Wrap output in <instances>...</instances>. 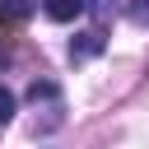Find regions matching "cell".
I'll return each instance as SVG.
<instances>
[{
  "label": "cell",
  "instance_id": "6da1fadb",
  "mask_svg": "<svg viewBox=\"0 0 149 149\" xmlns=\"http://www.w3.org/2000/svg\"><path fill=\"white\" fill-rule=\"evenodd\" d=\"M102 47H107L102 28H93V33H79V37L70 42V61H88V56H98Z\"/></svg>",
  "mask_w": 149,
  "mask_h": 149
},
{
  "label": "cell",
  "instance_id": "7a4b0ae2",
  "mask_svg": "<svg viewBox=\"0 0 149 149\" xmlns=\"http://www.w3.org/2000/svg\"><path fill=\"white\" fill-rule=\"evenodd\" d=\"M42 9H47V19H56V23H70V19H79V14L88 9V0H47Z\"/></svg>",
  "mask_w": 149,
  "mask_h": 149
},
{
  "label": "cell",
  "instance_id": "3957f363",
  "mask_svg": "<svg viewBox=\"0 0 149 149\" xmlns=\"http://www.w3.org/2000/svg\"><path fill=\"white\" fill-rule=\"evenodd\" d=\"M116 9H121V0H88V14H93L98 23H107Z\"/></svg>",
  "mask_w": 149,
  "mask_h": 149
},
{
  "label": "cell",
  "instance_id": "277c9868",
  "mask_svg": "<svg viewBox=\"0 0 149 149\" xmlns=\"http://www.w3.org/2000/svg\"><path fill=\"white\" fill-rule=\"evenodd\" d=\"M28 9H33V0H9V5L0 9V19H23Z\"/></svg>",
  "mask_w": 149,
  "mask_h": 149
},
{
  "label": "cell",
  "instance_id": "5b68a950",
  "mask_svg": "<svg viewBox=\"0 0 149 149\" xmlns=\"http://www.w3.org/2000/svg\"><path fill=\"white\" fill-rule=\"evenodd\" d=\"M5 121H14V93L0 84V126H5Z\"/></svg>",
  "mask_w": 149,
  "mask_h": 149
},
{
  "label": "cell",
  "instance_id": "8992f818",
  "mask_svg": "<svg viewBox=\"0 0 149 149\" xmlns=\"http://www.w3.org/2000/svg\"><path fill=\"white\" fill-rule=\"evenodd\" d=\"M130 19L149 28V0H130Z\"/></svg>",
  "mask_w": 149,
  "mask_h": 149
}]
</instances>
